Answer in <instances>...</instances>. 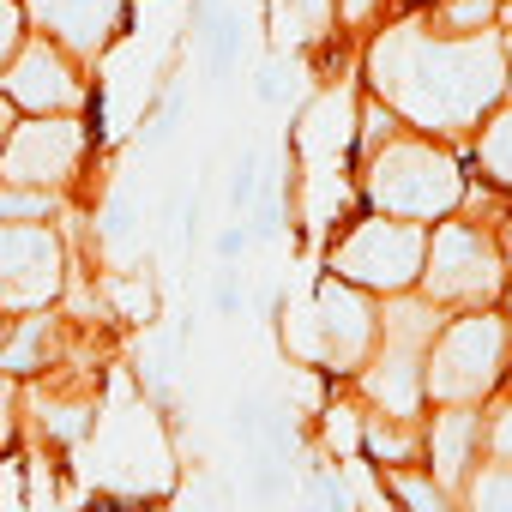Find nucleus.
<instances>
[{
	"mask_svg": "<svg viewBox=\"0 0 512 512\" xmlns=\"http://www.w3.org/2000/svg\"><path fill=\"white\" fill-rule=\"evenodd\" d=\"M512 55L506 37H440L422 13L386 19L362 43V85L392 103L410 127L464 145L494 103H506Z\"/></svg>",
	"mask_w": 512,
	"mask_h": 512,
	"instance_id": "obj_1",
	"label": "nucleus"
},
{
	"mask_svg": "<svg viewBox=\"0 0 512 512\" xmlns=\"http://www.w3.org/2000/svg\"><path fill=\"white\" fill-rule=\"evenodd\" d=\"M476 193L470 157L452 139H434L422 127H398L392 139H380L362 163H356V199L368 211L386 217H410V223H446L452 211H464Z\"/></svg>",
	"mask_w": 512,
	"mask_h": 512,
	"instance_id": "obj_2",
	"label": "nucleus"
},
{
	"mask_svg": "<svg viewBox=\"0 0 512 512\" xmlns=\"http://www.w3.org/2000/svg\"><path fill=\"white\" fill-rule=\"evenodd\" d=\"M506 205L494 187L476 181L470 205L452 211L446 223L428 229V272H422V296L446 314H476V308H500L506 284H512V253H506Z\"/></svg>",
	"mask_w": 512,
	"mask_h": 512,
	"instance_id": "obj_3",
	"label": "nucleus"
},
{
	"mask_svg": "<svg viewBox=\"0 0 512 512\" xmlns=\"http://www.w3.org/2000/svg\"><path fill=\"white\" fill-rule=\"evenodd\" d=\"M284 350L296 368H320L338 386H350L380 350V296L320 272L314 290L284 308Z\"/></svg>",
	"mask_w": 512,
	"mask_h": 512,
	"instance_id": "obj_4",
	"label": "nucleus"
},
{
	"mask_svg": "<svg viewBox=\"0 0 512 512\" xmlns=\"http://www.w3.org/2000/svg\"><path fill=\"white\" fill-rule=\"evenodd\" d=\"M326 272L368 290V296H404V290H422V272H428V223H410V217H386V211H350L332 241H326Z\"/></svg>",
	"mask_w": 512,
	"mask_h": 512,
	"instance_id": "obj_5",
	"label": "nucleus"
},
{
	"mask_svg": "<svg viewBox=\"0 0 512 512\" xmlns=\"http://www.w3.org/2000/svg\"><path fill=\"white\" fill-rule=\"evenodd\" d=\"M512 380V326L500 308L452 314L428 344V404H488Z\"/></svg>",
	"mask_w": 512,
	"mask_h": 512,
	"instance_id": "obj_6",
	"label": "nucleus"
},
{
	"mask_svg": "<svg viewBox=\"0 0 512 512\" xmlns=\"http://www.w3.org/2000/svg\"><path fill=\"white\" fill-rule=\"evenodd\" d=\"M91 169V121L85 115H19L0 157V181L61 193L73 205V187Z\"/></svg>",
	"mask_w": 512,
	"mask_h": 512,
	"instance_id": "obj_7",
	"label": "nucleus"
},
{
	"mask_svg": "<svg viewBox=\"0 0 512 512\" xmlns=\"http://www.w3.org/2000/svg\"><path fill=\"white\" fill-rule=\"evenodd\" d=\"M67 229L55 223H0V308L49 314L67 296Z\"/></svg>",
	"mask_w": 512,
	"mask_h": 512,
	"instance_id": "obj_8",
	"label": "nucleus"
},
{
	"mask_svg": "<svg viewBox=\"0 0 512 512\" xmlns=\"http://www.w3.org/2000/svg\"><path fill=\"white\" fill-rule=\"evenodd\" d=\"M0 97L19 115H85L91 103V67L79 55H67L55 37L31 31L19 43V55L0 73Z\"/></svg>",
	"mask_w": 512,
	"mask_h": 512,
	"instance_id": "obj_9",
	"label": "nucleus"
},
{
	"mask_svg": "<svg viewBox=\"0 0 512 512\" xmlns=\"http://www.w3.org/2000/svg\"><path fill=\"white\" fill-rule=\"evenodd\" d=\"M25 13H31V31L55 37L67 55L97 67L127 25V0H25Z\"/></svg>",
	"mask_w": 512,
	"mask_h": 512,
	"instance_id": "obj_10",
	"label": "nucleus"
},
{
	"mask_svg": "<svg viewBox=\"0 0 512 512\" xmlns=\"http://www.w3.org/2000/svg\"><path fill=\"white\" fill-rule=\"evenodd\" d=\"M482 458H488L482 404H434V410H428V440H422V470H428L446 494H464V482L476 476Z\"/></svg>",
	"mask_w": 512,
	"mask_h": 512,
	"instance_id": "obj_11",
	"label": "nucleus"
},
{
	"mask_svg": "<svg viewBox=\"0 0 512 512\" xmlns=\"http://www.w3.org/2000/svg\"><path fill=\"white\" fill-rule=\"evenodd\" d=\"M266 37L278 55H308V61L350 43L338 25V0H266Z\"/></svg>",
	"mask_w": 512,
	"mask_h": 512,
	"instance_id": "obj_12",
	"label": "nucleus"
},
{
	"mask_svg": "<svg viewBox=\"0 0 512 512\" xmlns=\"http://www.w3.org/2000/svg\"><path fill=\"white\" fill-rule=\"evenodd\" d=\"M464 157H470V175L482 187H494L500 199H512V103H494L482 115V127L464 139Z\"/></svg>",
	"mask_w": 512,
	"mask_h": 512,
	"instance_id": "obj_13",
	"label": "nucleus"
},
{
	"mask_svg": "<svg viewBox=\"0 0 512 512\" xmlns=\"http://www.w3.org/2000/svg\"><path fill=\"white\" fill-rule=\"evenodd\" d=\"M416 13L440 37H488V31H500V0H422Z\"/></svg>",
	"mask_w": 512,
	"mask_h": 512,
	"instance_id": "obj_14",
	"label": "nucleus"
},
{
	"mask_svg": "<svg viewBox=\"0 0 512 512\" xmlns=\"http://www.w3.org/2000/svg\"><path fill=\"white\" fill-rule=\"evenodd\" d=\"M380 476H386V488L398 494V506H404V512H464V506H458V494H446V488H440L422 464L380 470Z\"/></svg>",
	"mask_w": 512,
	"mask_h": 512,
	"instance_id": "obj_15",
	"label": "nucleus"
},
{
	"mask_svg": "<svg viewBox=\"0 0 512 512\" xmlns=\"http://www.w3.org/2000/svg\"><path fill=\"white\" fill-rule=\"evenodd\" d=\"M458 506L464 512H512V464L506 458H482L476 476L464 482Z\"/></svg>",
	"mask_w": 512,
	"mask_h": 512,
	"instance_id": "obj_16",
	"label": "nucleus"
},
{
	"mask_svg": "<svg viewBox=\"0 0 512 512\" xmlns=\"http://www.w3.org/2000/svg\"><path fill=\"white\" fill-rule=\"evenodd\" d=\"M61 211H67L61 193H37V187L0 181V223H55Z\"/></svg>",
	"mask_w": 512,
	"mask_h": 512,
	"instance_id": "obj_17",
	"label": "nucleus"
},
{
	"mask_svg": "<svg viewBox=\"0 0 512 512\" xmlns=\"http://www.w3.org/2000/svg\"><path fill=\"white\" fill-rule=\"evenodd\" d=\"M25 434V374L0 368V452H13Z\"/></svg>",
	"mask_w": 512,
	"mask_h": 512,
	"instance_id": "obj_18",
	"label": "nucleus"
},
{
	"mask_svg": "<svg viewBox=\"0 0 512 512\" xmlns=\"http://www.w3.org/2000/svg\"><path fill=\"white\" fill-rule=\"evenodd\" d=\"M386 19H392V0H338V25L350 43H368Z\"/></svg>",
	"mask_w": 512,
	"mask_h": 512,
	"instance_id": "obj_19",
	"label": "nucleus"
},
{
	"mask_svg": "<svg viewBox=\"0 0 512 512\" xmlns=\"http://www.w3.org/2000/svg\"><path fill=\"white\" fill-rule=\"evenodd\" d=\"M31 37V13L25 0H0V73H7V61L19 55V43Z\"/></svg>",
	"mask_w": 512,
	"mask_h": 512,
	"instance_id": "obj_20",
	"label": "nucleus"
},
{
	"mask_svg": "<svg viewBox=\"0 0 512 512\" xmlns=\"http://www.w3.org/2000/svg\"><path fill=\"white\" fill-rule=\"evenodd\" d=\"M13 121H19V109L0 97V157H7V133H13Z\"/></svg>",
	"mask_w": 512,
	"mask_h": 512,
	"instance_id": "obj_21",
	"label": "nucleus"
},
{
	"mask_svg": "<svg viewBox=\"0 0 512 512\" xmlns=\"http://www.w3.org/2000/svg\"><path fill=\"white\" fill-rule=\"evenodd\" d=\"M500 235H506V253H512V205H506V223H500Z\"/></svg>",
	"mask_w": 512,
	"mask_h": 512,
	"instance_id": "obj_22",
	"label": "nucleus"
},
{
	"mask_svg": "<svg viewBox=\"0 0 512 512\" xmlns=\"http://www.w3.org/2000/svg\"><path fill=\"white\" fill-rule=\"evenodd\" d=\"M500 314H506V326H512V284H506V302H500Z\"/></svg>",
	"mask_w": 512,
	"mask_h": 512,
	"instance_id": "obj_23",
	"label": "nucleus"
},
{
	"mask_svg": "<svg viewBox=\"0 0 512 512\" xmlns=\"http://www.w3.org/2000/svg\"><path fill=\"white\" fill-rule=\"evenodd\" d=\"M500 37H506V55H512V31H500Z\"/></svg>",
	"mask_w": 512,
	"mask_h": 512,
	"instance_id": "obj_24",
	"label": "nucleus"
},
{
	"mask_svg": "<svg viewBox=\"0 0 512 512\" xmlns=\"http://www.w3.org/2000/svg\"><path fill=\"white\" fill-rule=\"evenodd\" d=\"M506 103H512V79H506Z\"/></svg>",
	"mask_w": 512,
	"mask_h": 512,
	"instance_id": "obj_25",
	"label": "nucleus"
}]
</instances>
